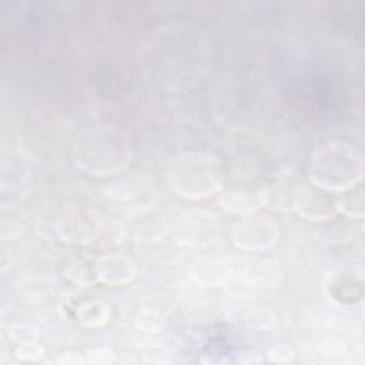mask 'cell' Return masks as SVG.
I'll return each mask as SVG.
<instances>
[{
    "mask_svg": "<svg viewBox=\"0 0 365 365\" xmlns=\"http://www.w3.org/2000/svg\"><path fill=\"white\" fill-rule=\"evenodd\" d=\"M73 161L96 177L121 173L131 161V145L123 130L110 124L83 128L73 141Z\"/></svg>",
    "mask_w": 365,
    "mask_h": 365,
    "instance_id": "obj_1",
    "label": "cell"
},
{
    "mask_svg": "<svg viewBox=\"0 0 365 365\" xmlns=\"http://www.w3.org/2000/svg\"><path fill=\"white\" fill-rule=\"evenodd\" d=\"M362 175V154L341 140L318 145L311 153L307 167L308 181L329 194H339L356 187L361 184Z\"/></svg>",
    "mask_w": 365,
    "mask_h": 365,
    "instance_id": "obj_2",
    "label": "cell"
},
{
    "mask_svg": "<svg viewBox=\"0 0 365 365\" xmlns=\"http://www.w3.org/2000/svg\"><path fill=\"white\" fill-rule=\"evenodd\" d=\"M171 188L188 200H202L222 188V167L218 157L204 151H185L174 157L167 168Z\"/></svg>",
    "mask_w": 365,
    "mask_h": 365,
    "instance_id": "obj_3",
    "label": "cell"
},
{
    "mask_svg": "<svg viewBox=\"0 0 365 365\" xmlns=\"http://www.w3.org/2000/svg\"><path fill=\"white\" fill-rule=\"evenodd\" d=\"M279 225L278 222L267 215L252 212L242 215L231 230L232 242L245 251L261 252L269 250L279 240Z\"/></svg>",
    "mask_w": 365,
    "mask_h": 365,
    "instance_id": "obj_4",
    "label": "cell"
},
{
    "mask_svg": "<svg viewBox=\"0 0 365 365\" xmlns=\"http://www.w3.org/2000/svg\"><path fill=\"white\" fill-rule=\"evenodd\" d=\"M292 210L309 221H325L338 214L335 197L311 182L297 185Z\"/></svg>",
    "mask_w": 365,
    "mask_h": 365,
    "instance_id": "obj_5",
    "label": "cell"
},
{
    "mask_svg": "<svg viewBox=\"0 0 365 365\" xmlns=\"http://www.w3.org/2000/svg\"><path fill=\"white\" fill-rule=\"evenodd\" d=\"M267 185H234L218 192V204L222 210L240 217L257 212L265 205Z\"/></svg>",
    "mask_w": 365,
    "mask_h": 365,
    "instance_id": "obj_6",
    "label": "cell"
},
{
    "mask_svg": "<svg viewBox=\"0 0 365 365\" xmlns=\"http://www.w3.org/2000/svg\"><path fill=\"white\" fill-rule=\"evenodd\" d=\"M96 279L108 285L131 282L137 275L134 261L123 254H107L100 257L94 265Z\"/></svg>",
    "mask_w": 365,
    "mask_h": 365,
    "instance_id": "obj_7",
    "label": "cell"
},
{
    "mask_svg": "<svg viewBox=\"0 0 365 365\" xmlns=\"http://www.w3.org/2000/svg\"><path fill=\"white\" fill-rule=\"evenodd\" d=\"M77 317L83 325L90 328H97L108 322L111 317V311L104 301L91 299V301L83 302L78 307Z\"/></svg>",
    "mask_w": 365,
    "mask_h": 365,
    "instance_id": "obj_8",
    "label": "cell"
},
{
    "mask_svg": "<svg viewBox=\"0 0 365 365\" xmlns=\"http://www.w3.org/2000/svg\"><path fill=\"white\" fill-rule=\"evenodd\" d=\"M17 292L27 302H43L51 295V285L43 278L26 277L17 284Z\"/></svg>",
    "mask_w": 365,
    "mask_h": 365,
    "instance_id": "obj_9",
    "label": "cell"
},
{
    "mask_svg": "<svg viewBox=\"0 0 365 365\" xmlns=\"http://www.w3.org/2000/svg\"><path fill=\"white\" fill-rule=\"evenodd\" d=\"M356 187L335 195V204H336L338 212H342L344 215L351 218L364 217V195H362V190Z\"/></svg>",
    "mask_w": 365,
    "mask_h": 365,
    "instance_id": "obj_10",
    "label": "cell"
},
{
    "mask_svg": "<svg viewBox=\"0 0 365 365\" xmlns=\"http://www.w3.org/2000/svg\"><path fill=\"white\" fill-rule=\"evenodd\" d=\"M9 338L17 345L37 342L40 336V331L34 324L30 322H14L7 328Z\"/></svg>",
    "mask_w": 365,
    "mask_h": 365,
    "instance_id": "obj_11",
    "label": "cell"
},
{
    "mask_svg": "<svg viewBox=\"0 0 365 365\" xmlns=\"http://www.w3.org/2000/svg\"><path fill=\"white\" fill-rule=\"evenodd\" d=\"M14 355L23 361L37 362L43 358L44 349L37 342H30V344L17 345V348L14 349Z\"/></svg>",
    "mask_w": 365,
    "mask_h": 365,
    "instance_id": "obj_12",
    "label": "cell"
},
{
    "mask_svg": "<svg viewBox=\"0 0 365 365\" xmlns=\"http://www.w3.org/2000/svg\"><path fill=\"white\" fill-rule=\"evenodd\" d=\"M267 355L271 361H275V362H288L292 356H294V351L288 346V345H282V344H278V345H274L271 346L268 351H267Z\"/></svg>",
    "mask_w": 365,
    "mask_h": 365,
    "instance_id": "obj_13",
    "label": "cell"
},
{
    "mask_svg": "<svg viewBox=\"0 0 365 365\" xmlns=\"http://www.w3.org/2000/svg\"><path fill=\"white\" fill-rule=\"evenodd\" d=\"M339 284H342V278L341 277H336V279H331V282H329V287H332V288H338L336 285H339ZM354 287H348V285H345L344 287V292H341V295L339 297H354V294L351 292V289H352Z\"/></svg>",
    "mask_w": 365,
    "mask_h": 365,
    "instance_id": "obj_14",
    "label": "cell"
}]
</instances>
